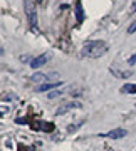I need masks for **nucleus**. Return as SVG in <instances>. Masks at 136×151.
Listing matches in <instances>:
<instances>
[{
  "label": "nucleus",
  "instance_id": "nucleus-1",
  "mask_svg": "<svg viewBox=\"0 0 136 151\" xmlns=\"http://www.w3.org/2000/svg\"><path fill=\"white\" fill-rule=\"evenodd\" d=\"M106 52H108V44L103 40H91V42L84 44V47L81 49V55L89 57V59H98Z\"/></svg>",
  "mask_w": 136,
  "mask_h": 151
},
{
  "label": "nucleus",
  "instance_id": "nucleus-2",
  "mask_svg": "<svg viewBox=\"0 0 136 151\" xmlns=\"http://www.w3.org/2000/svg\"><path fill=\"white\" fill-rule=\"evenodd\" d=\"M59 74L57 72H49V74H44V72H39V74H34L30 77L32 82H39V84H49V82H59Z\"/></svg>",
  "mask_w": 136,
  "mask_h": 151
},
{
  "label": "nucleus",
  "instance_id": "nucleus-3",
  "mask_svg": "<svg viewBox=\"0 0 136 151\" xmlns=\"http://www.w3.org/2000/svg\"><path fill=\"white\" fill-rule=\"evenodd\" d=\"M24 9H25V14H27V19H29L30 27L35 29L37 27V12H35L34 2L32 0H24Z\"/></svg>",
  "mask_w": 136,
  "mask_h": 151
},
{
  "label": "nucleus",
  "instance_id": "nucleus-4",
  "mask_svg": "<svg viewBox=\"0 0 136 151\" xmlns=\"http://www.w3.org/2000/svg\"><path fill=\"white\" fill-rule=\"evenodd\" d=\"M50 60V54H40L37 55V57H34L32 60H30V67H34V69H37V67H42L44 64H47Z\"/></svg>",
  "mask_w": 136,
  "mask_h": 151
},
{
  "label": "nucleus",
  "instance_id": "nucleus-5",
  "mask_svg": "<svg viewBox=\"0 0 136 151\" xmlns=\"http://www.w3.org/2000/svg\"><path fill=\"white\" fill-rule=\"evenodd\" d=\"M77 108H82L81 103H77V101H69V103L62 104V106L55 111V114H57V116H60V114H65L67 111H71V109H77Z\"/></svg>",
  "mask_w": 136,
  "mask_h": 151
},
{
  "label": "nucleus",
  "instance_id": "nucleus-6",
  "mask_svg": "<svg viewBox=\"0 0 136 151\" xmlns=\"http://www.w3.org/2000/svg\"><path fill=\"white\" fill-rule=\"evenodd\" d=\"M32 129H42V131H54V124L52 123H45V121H37V123H32L30 124Z\"/></svg>",
  "mask_w": 136,
  "mask_h": 151
},
{
  "label": "nucleus",
  "instance_id": "nucleus-7",
  "mask_svg": "<svg viewBox=\"0 0 136 151\" xmlns=\"http://www.w3.org/2000/svg\"><path fill=\"white\" fill-rule=\"evenodd\" d=\"M126 134H128V131H126V129L118 128V129H113V131H109V133L101 134V136H106V138H111V139H119V138H124Z\"/></svg>",
  "mask_w": 136,
  "mask_h": 151
},
{
  "label": "nucleus",
  "instance_id": "nucleus-8",
  "mask_svg": "<svg viewBox=\"0 0 136 151\" xmlns=\"http://www.w3.org/2000/svg\"><path fill=\"white\" fill-rule=\"evenodd\" d=\"M60 86V81L59 82H49V84H42V86H39L35 91L37 92H44V91H50V89H54V87Z\"/></svg>",
  "mask_w": 136,
  "mask_h": 151
},
{
  "label": "nucleus",
  "instance_id": "nucleus-9",
  "mask_svg": "<svg viewBox=\"0 0 136 151\" xmlns=\"http://www.w3.org/2000/svg\"><path fill=\"white\" fill-rule=\"evenodd\" d=\"M76 19H77V24H81L84 20V10H82L81 2H76Z\"/></svg>",
  "mask_w": 136,
  "mask_h": 151
},
{
  "label": "nucleus",
  "instance_id": "nucleus-10",
  "mask_svg": "<svg viewBox=\"0 0 136 151\" xmlns=\"http://www.w3.org/2000/svg\"><path fill=\"white\" fill-rule=\"evenodd\" d=\"M111 72L114 76H118V77H123V79L131 76V70H119V69H116V67H111Z\"/></svg>",
  "mask_w": 136,
  "mask_h": 151
},
{
  "label": "nucleus",
  "instance_id": "nucleus-11",
  "mask_svg": "<svg viewBox=\"0 0 136 151\" xmlns=\"http://www.w3.org/2000/svg\"><path fill=\"white\" fill-rule=\"evenodd\" d=\"M123 94H136V84H124L121 87Z\"/></svg>",
  "mask_w": 136,
  "mask_h": 151
},
{
  "label": "nucleus",
  "instance_id": "nucleus-12",
  "mask_svg": "<svg viewBox=\"0 0 136 151\" xmlns=\"http://www.w3.org/2000/svg\"><path fill=\"white\" fill-rule=\"evenodd\" d=\"M82 124H84V121H81V123H77V124H71V126H69V128H67V131H69V133H72V131L79 129V128H81Z\"/></svg>",
  "mask_w": 136,
  "mask_h": 151
},
{
  "label": "nucleus",
  "instance_id": "nucleus-13",
  "mask_svg": "<svg viewBox=\"0 0 136 151\" xmlns=\"http://www.w3.org/2000/svg\"><path fill=\"white\" fill-rule=\"evenodd\" d=\"M60 94H62V91H50L49 94H47V97H49V99H54V97L60 96Z\"/></svg>",
  "mask_w": 136,
  "mask_h": 151
},
{
  "label": "nucleus",
  "instance_id": "nucleus-14",
  "mask_svg": "<svg viewBox=\"0 0 136 151\" xmlns=\"http://www.w3.org/2000/svg\"><path fill=\"white\" fill-rule=\"evenodd\" d=\"M135 32H136V20L131 24L130 27H128V34H135Z\"/></svg>",
  "mask_w": 136,
  "mask_h": 151
},
{
  "label": "nucleus",
  "instance_id": "nucleus-15",
  "mask_svg": "<svg viewBox=\"0 0 136 151\" xmlns=\"http://www.w3.org/2000/svg\"><path fill=\"white\" fill-rule=\"evenodd\" d=\"M128 64H130V65L136 64V54H135V55H131L130 59H128Z\"/></svg>",
  "mask_w": 136,
  "mask_h": 151
},
{
  "label": "nucleus",
  "instance_id": "nucleus-16",
  "mask_svg": "<svg viewBox=\"0 0 136 151\" xmlns=\"http://www.w3.org/2000/svg\"><path fill=\"white\" fill-rule=\"evenodd\" d=\"M10 113V109L5 108V109H0V116H7V114Z\"/></svg>",
  "mask_w": 136,
  "mask_h": 151
},
{
  "label": "nucleus",
  "instance_id": "nucleus-17",
  "mask_svg": "<svg viewBox=\"0 0 136 151\" xmlns=\"http://www.w3.org/2000/svg\"><path fill=\"white\" fill-rule=\"evenodd\" d=\"M15 123H17V124H25L27 121H25L24 118H17V121H15Z\"/></svg>",
  "mask_w": 136,
  "mask_h": 151
},
{
  "label": "nucleus",
  "instance_id": "nucleus-18",
  "mask_svg": "<svg viewBox=\"0 0 136 151\" xmlns=\"http://www.w3.org/2000/svg\"><path fill=\"white\" fill-rule=\"evenodd\" d=\"M20 151H32V150H29L27 146H20Z\"/></svg>",
  "mask_w": 136,
  "mask_h": 151
},
{
  "label": "nucleus",
  "instance_id": "nucleus-19",
  "mask_svg": "<svg viewBox=\"0 0 136 151\" xmlns=\"http://www.w3.org/2000/svg\"><path fill=\"white\" fill-rule=\"evenodd\" d=\"M4 54V47H2V45H0V55Z\"/></svg>",
  "mask_w": 136,
  "mask_h": 151
}]
</instances>
